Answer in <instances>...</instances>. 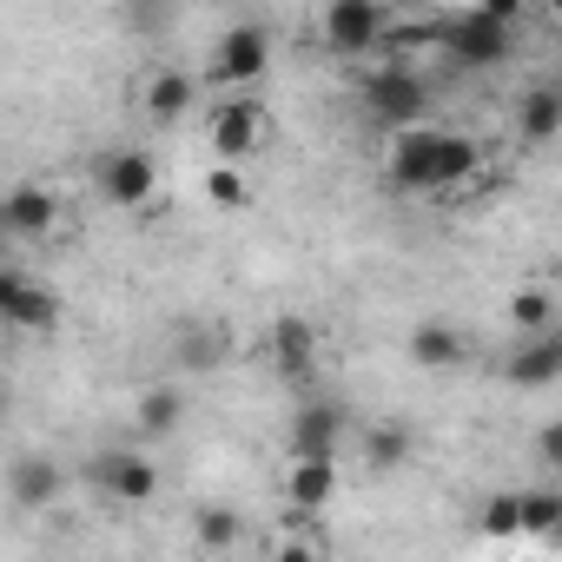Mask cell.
<instances>
[{
  "instance_id": "4dcf8cb0",
  "label": "cell",
  "mask_w": 562,
  "mask_h": 562,
  "mask_svg": "<svg viewBox=\"0 0 562 562\" xmlns=\"http://www.w3.org/2000/svg\"><path fill=\"white\" fill-rule=\"evenodd\" d=\"M14 285H21V271H14V265H0V305H8V292H14Z\"/></svg>"
},
{
  "instance_id": "277c9868",
  "label": "cell",
  "mask_w": 562,
  "mask_h": 562,
  "mask_svg": "<svg viewBox=\"0 0 562 562\" xmlns=\"http://www.w3.org/2000/svg\"><path fill=\"white\" fill-rule=\"evenodd\" d=\"M265 139H271V120H265V106L251 93H225L212 106V120H205V146H212L218 166H245Z\"/></svg>"
},
{
  "instance_id": "44dd1931",
  "label": "cell",
  "mask_w": 562,
  "mask_h": 562,
  "mask_svg": "<svg viewBox=\"0 0 562 562\" xmlns=\"http://www.w3.org/2000/svg\"><path fill=\"white\" fill-rule=\"evenodd\" d=\"M483 172V146L470 133H437V166H430V192H450L463 179Z\"/></svg>"
},
{
  "instance_id": "f1b7e54d",
  "label": "cell",
  "mask_w": 562,
  "mask_h": 562,
  "mask_svg": "<svg viewBox=\"0 0 562 562\" xmlns=\"http://www.w3.org/2000/svg\"><path fill=\"white\" fill-rule=\"evenodd\" d=\"M536 457H542V470H555V463H562V424H542V437H536Z\"/></svg>"
},
{
  "instance_id": "7402d4cb",
  "label": "cell",
  "mask_w": 562,
  "mask_h": 562,
  "mask_svg": "<svg viewBox=\"0 0 562 562\" xmlns=\"http://www.w3.org/2000/svg\"><path fill=\"white\" fill-rule=\"evenodd\" d=\"M192 536H199V549L225 555V549L245 542V516H238L232 503H205V509H192Z\"/></svg>"
},
{
  "instance_id": "4fadbf2b",
  "label": "cell",
  "mask_w": 562,
  "mask_h": 562,
  "mask_svg": "<svg viewBox=\"0 0 562 562\" xmlns=\"http://www.w3.org/2000/svg\"><path fill=\"white\" fill-rule=\"evenodd\" d=\"M139 106H146L153 126H179V120L199 106V80H192L186 67H153L146 87H139Z\"/></svg>"
},
{
  "instance_id": "e0dca14e",
  "label": "cell",
  "mask_w": 562,
  "mask_h": 562,
  "mask_svg": "<svg viewBox=\"0 0 562 562\" xmlns=\"http://www.w3.org/2000/svg\"><path fill=\"white\" fill-rule=\"evenodd\" d=\"M179 424H186V391H179V384H146L139 404H133V430H139V443H166Z\"/></svg>"
},
{
  "instance_id": "ac0fdd59",
  "label": "cell",
  "mask_w": 562,
  "mask_h": 562,
  "mask_svg": "<svg viewBox=\"0 0 562 562\" xmlns=\"http://www.w3.org/2000/svg\"><path fill=\"white\" fill-rule=\"evenodd\" d=\"M463 358H470V338H463L457 325L424 318V325L411 331V364H417V371H457Z\"/></svg>"
},
{
  "instance_id": "30bf717a",
  "label": "cell",
  "mask_w": 562,
  "mask_h": 562,
  "mask_svg": "<svg viewBox=\"0 0 562 562\" xmlns=\"http://www.w3.org/2000/svg\"><path fill=\"white\" fill-rule=\"evenodd\" d=\"M430 166H437V126H404V133H391V153H384L391 192H430Z\"/></svg>"
},
{
  "instance_id": "9c48e42d",
  "label": "cell",
  "mask_w": 562,
  "mask_h": 562,
  "mask_svg": "<svg viewBox=\"0 0 562 562\" xmlns=\"http://www.w3.org/2000/svg\"><path fill=\"white\" fill-rule=\"evenodd\" d=\"M271 371H278V384H292V391L318 384V331H312V318L285 312L271 325Z\"/></svg>"
},
{
  "instance_id": "52a82bcc",
  "label": "cell",
  "mask_w": 562,
  "mask_h": 562,
  "mask_svg": "<svg viewBox=\"0 0 562 562\" xmlns=\"http://www.w3.org/2000/svg\"><path fill=\"white\" fill-rule=\"evenodd\" d=\"M318 34L331 54H378L384 34H391V14L378 8V0H331V8L318 14Z\"/></svg>"
},
{
  "instance_id": "ba28073f",
  "label": "cell",
  "mask_w": 562,
  "mask_h": 562,
  "mask_svg": "<svg viewBox=\"0 0 562 562\" xmlns=\"http://www.w3.org/2000/svg\"><path fill=\"white\" fill-rule=\"evenodd\" d=\"M345 430H351V417H345V404H331V397H305V404L292 411V430H285V450H292V463H312V457H338V443H345Z\"/></svg>"
},
{
  "instance_id": "ffe728a7",
  "label": "cell",
  "mask_w": 562,
  "mask_h": 562,
  "mask_svg": "<svg viewBox=\"0 0 562 562\" xmlns=\"http://www.w3.org/2000/svg\"><path fill=\"white\" fill-rule=\"evenodd\" d=\"M0 325H14V331H54L60 325V299L47 285H34V278H21V285L8 292V305H0Z\"/></svg>"
},
{
  "instance_id": "4316f807",
  "label": "cell",
  "mask_w": 562,
  "mask_h": 562,
  "mask_svg": "<svg viewBox=\"0 0 562 562\" xmlns=\"http://www.w3.org/2000/svg\"><path fill=\"white\" fill-rule=\"evenodd\" d=\"M205 199H212L218 212H245V205H251V186H245L238 166H212V172H205Z\"/></svg>"
},
{
  "instance_id": "603a6c76",
  "label": "cell",
  "mask_w": 562,
  "mask_h": 562,
  "mask_svg": "<svg viewBox=\"0 0 562 562\" xmlns=\"http://www.w3.org/2000/svg\"><path fill=\"white\" fill-rule=\"evenodd\" d=\"M555 318H562V305H555V292H549V285H529V292H516V299H509V325H516L522 338L555 331Z\"/></svg>"
},
{
  "instance_id": "5bb4252c",
  "label": "cell",
  "mask_w": 562,
  "mask_h": 562,
  "mask_svg": "<svg viewBox=\"0 0 562 562\" xmlns=\"http://www.w3.org/2000/svg\"><path fill=\"white\" fill-rule=\"evenodd\" d=\"M503 378H509L516 391H549V384L562 378V331H542V338H522V345L509 351V364H503Z\"/></svg>"
},
{
  "instance_id": "f546056e",
  "label": "cell",
  "mask_w": 562,
  "mask_h": 562,
  "mask_svg": "<svg viewBox=\"0 0 562 562\" xmlns=\"http://www.w3.org/2000/svg\"><path fill=\"white\" fill-rule=\"evenodd\" d=\"M126 27H133V34H159L166 14H159V8H126Z\"/></svg>"
},
{
  "instance_id": "cb8c5ba5",
  "label": "cell",
  "mask_w": 562,
  "mask_h": 562,
  "mask_svg": "<svg viewBox=\"0 0 562 562\" xmlns=\"http://www.w3.org/2000/svg\"><path fill=\"white\" fill-rule=\"evenodd\" d=\"M516 516H522V536H536V542H555V529H562V496L542 483V490H516Z\"/></svg>"
},
{
  "instance_id": "d6986e66",
  "label": "cell",
  "mask_w": 562,
  "mask_h": 562,
  "mask_svg": "<svg viewBox=\"0 0 562 562\" xmlns=\"http://www.w3.org/2000/svg\"><path fill=\"white\" fill-rule=\"evenodd\" d=\"M516 133H522L529 146H549V139L562 133V87H555V80H542V87H529V93L516 100Z\"/></svg>"
},
{
  "instance_id": "8992f818",
  "label": "cell",
  "mask_w": 562,
  "mask_h": 562,
  "mask_svg": "<svg viewBox=\"0 0 562 562\" xmlns=\"http://www.w3.org/2000/svg\"><path fill=\"white\" fill-rule=\"evenodd\" d=\"M93 186H100L106 205H120V212H146L153 192H159V166H153L139 146H113V153L93 159Z\"/></svg>"
},
{
  "instance_id": "d4e9b609",
  "label": "cell",
  "mask_w": 562,
  "mask_h": 562,
  "mask_svg": "<svg viewBox=\"0 0 562 562\" xmlns=\"http://www.w3.org/2000/svg\"><path fill=\"white\" fill-rule=\"evenodd\" d=\"M476 536H483V542H516V536H522L516 490H490V496L476 503Z\"/></svg>"
},
{
  "instance_id": "83f0119b",
  "label": "cell",
  "mask_w": 562,
  "mask_h": 562,
  "mask_svg": "<svg viewBox=\"0 0 562 562\" xmlns=\"http://www.w3.org/2000/svg\"><path fill=\"white\" fill-rule=\"evenodd\" d=\"M265 562H325V549H318V542L305 536V522L292 516V529L278 536V542H271V555H265Z\"/></svg>"
},
{
  "instance_id": "3957f363",
  "label": "cell",
  "mask_w": 562,
  "mask_h": 562,
  "mask_svg": "<svg viewBox=\"0 0 562 562\" xmlns=\"http://www.w3.org/2000/svg\"><path fill=\"white\" fill-rule=\"evenodd\" d=\"M364 113H371L384 133L424 126V113H430V80H424L417 67H397V60H384V67L364 80Z\"/></svg>"
},
{
  "instance_id": "8fae6325",
  "label": "cell",
  "mask_w": 562,
  "mask_h": 562,
  "mask_svg": "<svg viewBox=\"0 0 562 562\" xmlns=\"http://www.w3.org/2000/svg\"><path fill=\"white\" fill-rule=\"evenodd\" d=\"M60 490H67L60 457L27 450V457H14V463H8V503H14V509H54V503H60Z\"/></svg>"
},
{
  "instance_id": "5b68a950",
  "label": "cell",
  "mask_w": 562,
  "mask_h": 562,
  "mask_svg": "<svg viewBox=\"0 0 562 562\" xmlns=\"http://www.w3.org/2000/svg\"><path fill=\"white\" fill-rule=\"evenodd\" d=\"M87 483H93L106 503L139 509V503H153V496H159V463H153L139 443H126V450H100V457L87 463Z\"/></svg>"
},
{
  "instance_id": "1f68e13d",
  "label": "cell",
  "mask_w": 562,
  "mask_h": 562,
  "mask_svg": "<svg viewBox=\"0 0 562 562\" xmlns=\"http://www.w3.org/2000/svg\"><path fill=\"white\" fill-rule=\"evenodd\" d=\"M0 424H8V384H0Z\"/></svg>"
},
{
  "instance_id": "7c38bea8",
  "label": "cell",
  "mask_w": 562,
  "mask_h": 562,
  "mask_svg": "<svg viewBox=\"0 0 562 562\" xmlns=\"http://www.w3.org/2000/svg\"><path fill=\"white\" fill-rule=\"evenodd\" d=\"M60 225V199L47 192V186H14V192H0V232H8V238H47Z\"/></svg>"
},
{
  "instance_id": "484cf974",
  "label": "cell",
  "mask_w": 562,
  "mask_h": 562,
  "mask_svg": "<svg viewBox=\"0 0 562 562\" xmlns=\"http://www.w3.org/2000/svg\"><path fill=\"white\" fill-rule=\"evenodd\" d=\"M179 364H192V371H218V364H225V331L205 325V318L186 325V331H179Z\"/></svg>"
},
{
  "instance_id": "9a60e30c",
  "label": "cell",
  "mask_w": 562,
  "mask_h": 562,
  "mask_svg": "<svg viewBox=\"0 0 562 562\" xmlns=\"http://www.w3.org/2000/svg\"><path fill=\"white\" fill-rule=\"evenodd\" d=\"M358 450H364V470H371V476H391V470H404V463H411L417 430H411L404 417H378V424H364V430H358Z\"/></svg>"
},
{
  "instance_id": "2e32d148",
  "label": "cell",
  "mask_w": 562,
  "mask_h": 562,
  "mask_svg": "<svg viewBox=\"0 0 562 562\" xmlns=\"http://www.w3.org/2000/svg\"><path fill=\"white\" fill-rule=\"evenodd\" d=\"M331 496H338V457H312V463H292L285 470V503H292L299 522L318 516Z\"/></svg>"
},
{
  "instance_id": "6da1fadb",
  "label": "cell",
  "mask_w": 562,
  "mask_h": 562,
  "mask_svg": "<svg viewBox=\"0 0 562 562\" xmlns=\"http://www.w3.org/2000/svg\"><path fill=\"white\" fill-rule=\"evenodd\" d=\"M437 54H443L457 74H490V67H503V60L516 54V27L490 21L483 8H463V14L437 21Z\"/></svg>"
},
{
  "instance_id": "7a4b0ae2",
  "label": "cell",
  "mask_w": 562,
  "mask_h": 562,
  "mask_svg": "<svg viewBox=\"0 0 562 562\" xmlns=\"http://www.w3.org/2000/svg\"><path fill=\"white\" fill-rule=\"evenodd\" d=\"M271 67V27L265 21H232L218 41H212V60H205V80L225 87V93H251Z\"/></svg>"
}]
</instances>
